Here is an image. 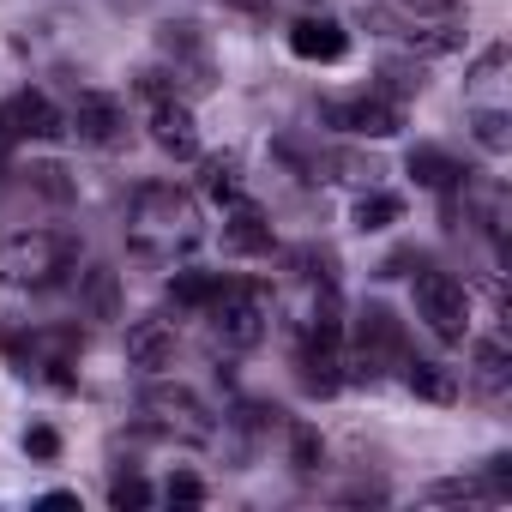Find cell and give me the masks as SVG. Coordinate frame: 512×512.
<instances>
[{
    "label": "cell",
    "mask_w": 512,
    "mask_h": 512,
    "mask_svg": "<svg viewBox=\"0 0 512 512\" xmlns=\"http://www.w3.org/2000/svg\"><path fill=\"white\" fill-rule=\"evenodd\" d=\"M205 235L199 223V199L175 181H145L127 199V247L145 253V260H175V253H193Z\"/></svg>",
    "instance_id": "cell-1"
},
{
    "label": "cell",
    "mask_w": 512,
    "mask_h": 512,
    "mask_svg": "<svg viewBox=\"0 0 512 512\" xmlns=\"http://www.w3.org/2000/svg\"><path fill=\"white\" fill-rule=\"evenodd\" d=\"M79 266V235L67 229H19L0 241V284L7 290H55Z\"/></svg>",
    "instance_id": "cell-2"
},
{
    "label": "cell",
    "mask_w": 512,
    "mask_h": 512,
    "mask_svg": "<svg viewBox=\"0 0 512 512\" xmlns=\"http://www.w3.org/2000/svg\"><path fill=\"white\" fill-rule=\"evenodd\" d=\"M416 314L428 320V332H434L440 344H464V332H470V290H464L452 272L422 266V272H416Z\"/></svg>",
    "instance_id": "cell-3"
},
{
    "label": "cell",
    "mask_w": 512,
    "mask_h": 512,
    "mask_svg": "<svg viewBox=\"0 0 512 512\" xmlns=\"http://www.w3.org/2000/svg\"><path fill=\"white\" fill-rule=\"evenodd\" d=\"M139 410H145V428H151V434H169V440H187V446H205V440L217 434L211 410H205L187 386H151V392L139 398Z\"/></svg>",
    "instance_id": "cell-4"
},
{
    "label": "cell",
    "mask_w": 512,
    "mask_h": 512,
    "mask_svg": "<svg viewBox=\"0 0 512 512\" xmlns=\"http://www.w3.org/2000/svg\"><path fill=\"white\" fill-rule=\"evenodd\" d=\"M266 290L260 284H223L217 290V302H211V326H217V338L229 344V350H253L266 338Z\"/></svg>",
    "instance_id": "cell-5"
},
{
    "label": "cell",
    "mask_w": 512,
    "mask_h": 512,
    "mask_svg": "<svg viewBox=\"0 0 512 512\" xmlns=\"http://www.w3.org/2000/svg\"><path fill=\"white\" fill-rule=\"evenodd\" d=\"M67 133H79V145L115 151V145H127V109L109 91H79V103L67 115Z\"/></svg>",
    "instance_id": "cell-6"
},
{
    "label": "cell",
    "mask_w": 512,
    "mask_h": 512,
    "mask_svg": "<svg viewBox=\"0 0 512 512\" xmlns=\"http://www.w3.org/2000/svg\"><path fill=\"white\" fill-rule=\"evenodd\" d=\"M67 133V115L43 97V91H19L0 103V139L7 145H25V139H61Z\"/></svg>",
    "instance_id": "cell-7"
},
{
    "label": "cell",
    "mask_w": 512,
    "mask_h": 512,
    "mask_svg": "<svg viewBox=\"0 0 512 512\" xmlns=\"http://www.w3.org/2000/svg\"><path fill=\"white\" fill-rule=\"evenodd\" d=\"M320 115H326L332 127H344V133H356V139H392V133L404 127V109L386 103L380 91H368V97H344V103H320Z\"/></svg>",
    "instance_id": "cell-8"
},
{
    "label": "cell",
    "mask_w": 512,
    "mask_h": 512,
    "mask_svg": "<svg viewBox=\"0 0 512 512\" xmlns=\"http://www.w3.org/2000/svg\"><path fill=\"white\" fill-rule=\"evenodd\" d=\"M157 49L175 61V79H187L193 91H211V49L199 37V25H157Z\"/></svg>",
    "instance_id": "cell-9"
},
{
    "label": "cell",
    "mask_w": 512,
    "mask_h": 512,
    "mask_svg": "<svg viewBox=\"0 0 512 512\" xmlns=\"http://www.w3.org/2000/svg\"><path fill=\"white\" fill-rule=\"evenodd\" d=\"M151 145L163 157H175V163H193L199 157V121H193V109L181 97H163L151 109Z\"/></svg>",
    "instance_id": "cell-10"
},
{
    "label": "cell",
    "mask_w": 512,
    "mask_h": 512,
    "mask_svg": "<svg viewBox=\"0 0 512 512\" xmlns=\"http://www.w3.org/2000/svg\"><path fill=\"white\" fill-rule=\"evenodd\" d=\"M290 49L302 55V61H320V67H332V61H344L350 55V31L338 25V19H296L290 25Z\"/></svg>",
    "instance_id": "cell-11"
},
{
    "label": "cell",
    "mask_w": 512,
    "mask_h": 512,
    "mask_svg": "<svg viewBox=\"0 0 512 512\" xmlns=\"http://www.w3.org/2000/svg\"><path fill=\"white\" fill-rule=\"evenodd\" d=\"M223 253L229 260H260V253H272V223L266 211H253L235 199V211L223 217Z\"/></svg>",
    "instance_id": "cell-12"
},
{
    "label": "cell",
    "mask_w": 512,
    "mask_h": 512,
    "mask_svg": "<svg viewBox=\"0 0 512 512\" xmlns=\"http://www.w3.org/2000/svg\"><path fill=\"white\" fill-rule=\"evenodd\" d=\"M404 175H410L416 187H428V193H458V187L470 181V169H464L452 151H440V145H416V151L404 157Z\"/></svg>",
    "instance_id": "cell-13"
},
{
    "label": "cell",
    "mask_w": 512,
    "mask_h": 512,
    "mask_svg": "<svg viewBox=\"0 0 512 512\" xmlns=\"http://www.w3.org/2000/svg\"><path fill=\"white\" fill-rule=\"evenodd\" d=\"M127 362H133L139 374H163V368L175 362V326H169V320H139V326H127Z\"/></svg>",
    "instance_id": "cell-14"
},
{
    "label": "cell",
    "mask_w": 512,
    "mask_h": 512,
    "mask_svg": "<svg viewBox=\"0 0 512 512\" xmlns=\"http://www.w3.org/2000/svg\"><path fill=\"white\" fill-rule=\"evenodd\" d=\"M338 386H344V344L308 338L302 344V392L308 398H332Z\"/></svg>",
    "instance_id": "cell-15"
},
{
    "label": "cell",
    "mask_w": 512,
    "mask_h": 512,
    "mask_svg": "<svg viewBox=\"0 0 512 512\" xmlns=\"http://www.w3.org/2000/svg\"><path fill=\"white\" fill-rule=\"evenodd\" d=\"M470 386H476V398L506 404V392H512V356H506L500 338H482V344H476V356H470Z\"/></svg>",
    "instance_id": "cell-16"
},
{
    "label": "cell",
    "mask_w": 512,
    "mask_h": 512,
    "mask_svg": "<svg viewBox=\"0 0 512 512\" xmlns=\"http://www.w3.org/2000/svg\"><path fill=\"white\" fill-rule=\"evenodd\" d=\"M398 368H404V386H410L416 398H428V404H458V380H452L440 362H416V356H404Z\"/></svg>",
    "instance_id": "cell-17"
},
{
    "label": "cell",
    "mask_w": 512,
    "mask_h": 512,
    "mask_svg": "<svg viewBox=\"0 0 512 512\" xmlns=\"http://www.w3.org/2000/svg\"><path fill=\"white\" fill-rule=\"evenodd\" d=\"M223 284H229L223 272H175V278H169V302H175V308H211Z\"/></svg>",
    "instance_id": "cell-18"
},
{
    "label": "cell",
    "mask_w": 512,
    "mask_h": 512,
    "mask_svg": "<svg viewBox=\"0 0 512 512\" xmlns=\"http://www.w3.org/2000/svg\"><path fill=\"white\" fill-rule=\"evenodd\" d=\"M85 314H91V320H115V314H121V284H115L109 266H91V272H85Z\"/></svg>",
    "instance_id": "cell-19"
},
{
    "label": "cell",
    "mask_w": 512,
    "mask_h": 512,
    "mask_svg": "<svg viewBox=\"0 0 512 512\" xmlns=\"http://www.w3.org/2000/svg\"><path fill=\"white\" fill-rule=\"evenodd\" d=\"M398 217H404V199H398V193H362L350 223H356L362 235H374V229H392Z\"/></svg>",
    "instance_id": "cell-20"
},
{
    "label": "cell",
    "mask_w": 512,
    "mask_h": 512,
    "mask_svg": "<svg viewBox=\"0 0 512 512\" xmlns=\"http://www.w3.org/2000/svg\"><path fill=\"white\" fill-rule=\"evenodd\" d=\"M470 133H476V145L494 151V157L512 151V121H506V109H476V115H470Z\"/></svg>",
    "instance_id": "cell-21"
},
{
    "label": "cell",
    "mask_w": 512,
    "mask_h": 512,
    "mask_svg": "<svg viewBox=\"0 0 512 512\" xmlns=\"http://www.w3.org/2000/svg\"><path fill=\"white\" fill-rule=\"evenodd\" d=\"M410 55H452L464 37H458V25H434V31H392Z\"/></svg>",
    "instance_id": "cell-22"
},
{
    "label": "cell",
    "mask_w": 512,
    "mask_h": 512,
    "mask_svg": "<svg viewBox=\"0 0 512 512\" xmlns=\"http://www.w3.org/2000/svg\"><path fill=\"white\" fill-rule=\"evenodd\" d=\"M386 103H398L404 109V97H416L422 91V67H404V61H392V67H380V85H374Z\"/></svg>",
    "instance_id": "cell-23"
},
{
    "label": "cell",
    "mask_w": 512,
    "mask_h": 512,
    "mask_svg": "<svg viewBox=\"0 0 512 512\" xmlns=\"http://www.w3.org/2000/svg\"><path fill=\"white\" fill-rule=\"evenodd\" d=\"M205 193L223 199V205L241 199V169H235V157H211V163H205Z\"/></svg>",
    "instance_id": "cell-24"
},
{
    "label": "cell",
    "mask_w": 512,
    "mask_h": 512,
    "mask_svg": "<svg viewBox=\"0 0 512 512\" xmlns=\"http://www.w3.org/2000/svg\"><path fill=\"white\" fill-rule=\"evenodd\" d=\"M109 506H121V512H139V506H151V482H145L139 470H121V476L109 482Z\"/></svg>",
    "instance_id": "cell-25"
},
{
    "label": "cell",
    "mask_w": 512,
    "mask_h": 512,
    "mask_svg": "<svg viewBox=\"0 0 512 512\" xmlns=\"http://www.w3.org/2000/svg\"><path fill=\"white\" fill-rule=\"evenodd\" d=\"M290 458H296V470H302V476H314V470H320L326 446H320V434H314L308 422H296V428H290Z\"/></svg>",
    "instance_id": "cell-26"
},
{
    "label": "cell",
    "mask_w": 512,
    "mask_h": 512,
    "mask_svg": "<svg viewBox=\"0 0 512 512\" xmlns=\"http://www.w3.org/2000/svg\"><path fill=\"white\" fill-rule=\"evenodd\" d=\"M163 500H169V506H205V482H199L193 470H175V476L163 482Z\"/></svg>",
    "instance_id": "cell-27"
},
{
    "label": "cell",
    "mask_w": 512,
    "mask_h": 512,
    "mask_svg": "<svg viewBox=\"0 0 512 512\" xmlns=\"http://www.w3.org/2000/svg\"><path fill=\"white\" fill-rule=\"evenodd\" d=\"M500 67H506V49H500V43H494V49H482V55H476V67H470V91L500 85Z\"/></svg>",
    "instance_id": "cell-28"
},
{
    "label": "cell",
    "mask_w": 512,
    "mask_h": 512,
    "mask_svg": "<svg viewBox=\"0 0 512 512\" xmlns=\"http://www.w3.org/2000/svg\"><path fill=\"white\" fill-rule=\"evenodd\" d=\"M31 187H43L49 199H73V181L61 163H31Z\"/></svg>",
    "instance_id": "cell-29"
},
{
    "label": "cell",
    "mask_w": 512,
    "mask_h": 512,
    "mask_svg": "<svg viewBox=\"0 0 512 512\" xmlns=\"http://www.w3.org/2000/svg\"><path fill=\"white\" fill-rule=\"evenodd\" d=\"M25 452H31L37 464H55V458H61V434H55L49 422H37V428H25Z\"/></svg>",
    "instance_id": "cell-30"
},
{
    "label": "cell",
    "mask_w": 512,
    "mask_h": 512,
    "mask_svg": "<svg viewBox=\"0 0 512 512\" xmlns=\"http://www.w3.org/2000/svg\"><path fill=\"white\" fill-rule=\"evenodd\" d=\"M139 91H145L151 103H163V97H175V79H169L163 67H145V73H139Z\"/></svg>",
    "instance_id": "cell-31"
},
{
    "label": "cell",
    "mask_w": 512,
    "mask_h": 512,
    "mask_svg": "<svg viewBox=\"0 0 512 512\" xmlns=\"http://www.w3.org/2000/svg\"><path fill=\"white\" fill-rule=\"evenodd\" d=\"M398 7H404V13H416V19H428V13H452L458 0H398Z\"/></svg>",
    "instance_id": "cell-32"
},
{
    "label": "cell",
    "mask_w": 512,
    "mask_h": 512,
    "mask_svg": "<svg viewBox=\"0 0 512 512\" xmlns=\"http://www.w3.org/2000/svg\"><path fill=\"white\" fill-rule=\"evenodd\" d=\"M43 506H79V494H73V488H49Z\"/></svg>",
    "instance_id": "cell-33"
}]
</instances>
